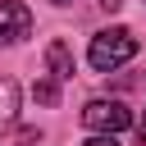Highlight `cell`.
<instances>
[{"label": "cell", "mask_w": 146, "mask_h": 146, "mask_svg": "<svg viewBox=\"0 0 146 146\" xmlns=\"http://www.w3.org/2000/svg\"><path fill=\"white\" fill-rule=\"evenodd\" d=\"M137 55V36L128 32V27H110V32H96L91 36V50H87V59H91V68L96 73H114L119 64H128Z\"/></svg>", "instance_id": "1"}, {"label": "cell", "mask_w": 146, "mask_h": 146, "mask_svg": "<svg viewBox=\"0 0 146 146\" xmlns=\"http://www.w3.org/2000/svg\"><path fill=\"white\" fill-rule=\"evenodd\" d=\"M82 123H87L91 132L114 137V132L132 128V114H128V105H119V100H91V105L82 110Z\"/></svg>", "instance_id": "2"}, {"label": "cell", "mask_w": 146, "mask_h": 146, "mask_svg": "<svg viewBox=\"0 0 146 146\" xmlns=\"http://www.w3.org/2000/svg\"><path fill=\"white\" fill-rule=\"evenodd\" d=\"M32 32V9L18 0H0V46H14Z\"/></svg>", "instance_id": "3"}, {"label": "cell", "mask_w": 146, "mask_h": 146, "mask_svg": "<svg viewBox=\"0 0 146 146\" xmlns=\"http://www.w3.org/2000/svg\"><path fill=\"white\" fill-rule=\"evenodd\" d=\"M46 64H50V78H55V82L73 78V55H68L64 41H50V46H46Z\"/></svg>", "instance_id": "4"}, {"label": "cell", "mask_w": 146, "mask_h": 146, "mask_svg": "<svg viewBox=\"0 0 146 146\" xmlns=\"http://www.w3.org/2000/svg\"><path fill=\"white\" fill-rule=\"evenodd\" d=\"M14 119H18V82L0 78V132L14 128Z\"/></svg>", "instance_id": "5"}, {"label": "cell", "mask_w": 146, "mask_h": 146, "mask_svg": "<svg viewBox=\"0 0 146 146\" xmlns=\"http://www.w3.org/2000/svg\"><path fill=\"white\" fill-rule=\"evenodd\" d=\"M32 96H36L41 105H55V100H59V87H55V78H41V82L32 87Z\"/></svg>", "instance_id": "6"}, {"label": "cell", "mask_w": 146, "mask_h": 146, "mask_svg": "<svg viewBox=\"0 0 146 146\" xmlns=\"http://www.w3.org/2000/svg\"><path fill=\"white\" fill-rule=\"evenodd\" d=\"M82 146H119V141H114V137H87Z\"/></svg>", "instance_id": "7"}, {"label": "cell", "mask_w": 146, "mask_h": 146, "mask_svg": "<svg viewBox=\"0 0 146 146\" xmlns=\"http://www.w3.org/2000/svg\"><path fill=\"white\" fill-rule=\"evenodd\" d=\"M100 5H105L110 14H114V9H123V0H100Z\"/></svg>", "instance_id": "8"}, {"label": "cell", "mask_w": 146, "mask_h": 146, "mask_svg": "<svg viewBox=\"0 0 146 146\" xmlns=\"http://www.w3.org/2000/svg\"><path fill=\"white\" fill-rule=\"evenodd\" d=\"M50 5H73V0H50Z\"/></svg>", "instance_id": "9"}, {"label": "cell", "mask_w": 146, "mask_h": 146, "mask_svg": "<svg viewBox=\"0 0 146 146\" xmlns=\"http://www.w3.org/2000/svg\"><path fill=\"white\" fill-rule=\"evenodd\" d=\"M141 141H146V119H141Z\"/></svg>", "instance_id": "10"}]
</instances>
